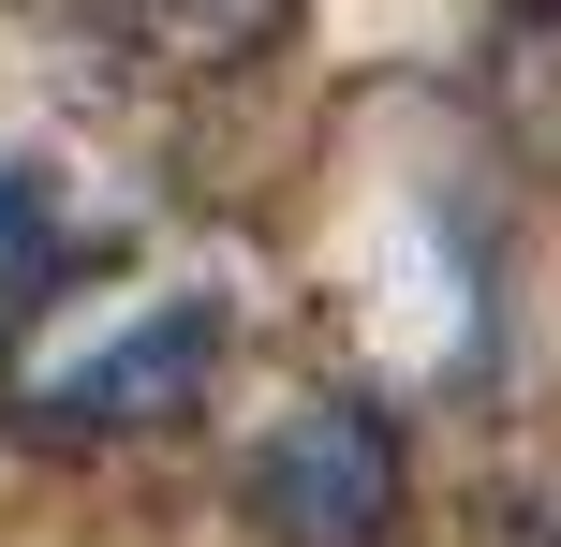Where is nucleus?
I'll return each mask as SVG.
<instances>
[{
    "mask_svg": "<svg viewBox=\"0 0 561 547\" xmlns=\"http://www.w3.org/2000/svg\"><path fill=\"white\" fill-rule=\"evenodd\" d=\"M252 518L280 547H385L399 533V430L369 400H296L280 430L252 444Z\"/></svg>",
    "mask_w": 561,
    "mask_h": 547,
    "instance_id": "obj_1",
    "label": "nucleus"
},
{
    "mask_svg": "<svg viewBox=\"0 0 561 547\" xmlns=\"http://www.w3.org/2000/svg\"><path fill=\"white\" fill-rule=\"evenodd\" d=\"M207 371H222V296H163L134 341H104L75 385H45V400L75 414V430H148V414H178Z\"/></svg>",
    "mask_w": 561,
    "mask_h": 547,
    "instance_id": "obj_2",
    "label": "nucleus"
},
{
    "mask_svg": "<svg viewBox=\"0 0 561 547\" xmlns=\"http://www.w3.org/2000/svg\"><path fill=\"white\" fill-rule=\"evenodd\" d=\"M134 15H148V45H163L178 75H237V59L296 15V0H134Z\"/></svg>",
    "mask_w": 561,
    "mask_h": 547,
    "instance_id": "obj_3",
    "label": "nucleus"
}]
</instances>
